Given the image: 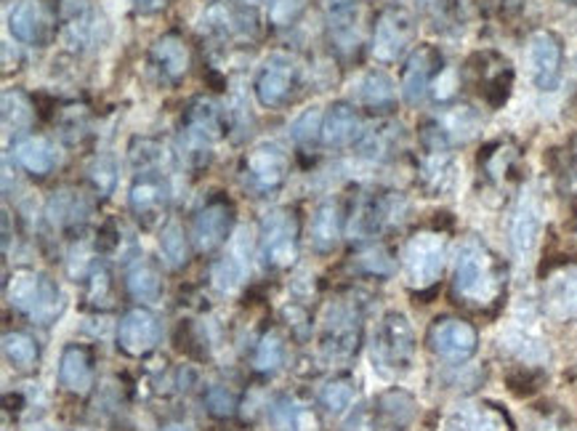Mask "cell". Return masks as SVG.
Segmentation results:
<instances>
[{
	"mask_svg": "<svg viewBox=\"0 0 577 431\" xmlns=\"http://www.w3.org/2000/svg\"><path fill=\"white\" fill-rule=\"evenodd\" d=\"M354 264H357V269H362L365 274H373V278H388V274H394V269H397L392 255H388L386 248L381 245H373L367 248V251H362L357 259H354Z\"/></svg>",
	"mask_w": 577,
	"mask_h": 431,
	"instance_id": "f35d334b",
	"label": "cell"
},
{
	"mask_svg": "<svg viewBox=\"0 0 577 431\" xmlns=\"http://www.w3.org/2000/svg\"><path fill=\"white\" fill-rule=\"evenodd\" d=\"M421 181L432 194L447 192L455 184V160L447 150H428L421 166Z\"/></svg>",
	"mask_w": 577,
	"mask_h": 431,
	"instance_id": "83f0119b",
	"label": "cell"
},
{
	"mask_svg": "<svg viewBox=\"0 0 577 431\" xmlns=\"http://www.w3.org/2000/svg\"><path fill=\"white\" fill-rule=\"evenodd\" d=\"M327 6V17L331 22H335L338 30H348L357 17V0H325Z\"/></svg>",
	"mask_w": 577,
	"mask_h": 431,
	"instance_id": "ee69618b",
	"label": "cell"
},
{
	"mask_svg": "<svg viewBox=\"0 0 577 431\" xmlns=\"http://www.w3.org/2000/svg\"><path fill=\"white\" fill-rule=\"evenodd\" d=\"M543 312L554 322L577 320V267L556 269L551 278L543 285Z\"/></svg>",
	"mask_w": 577,
	"mask_h": 431,
	"instance_id": "2e32d148",
	"label": "cell"
},
{
	"mask_svg": "<svg viewBox=\"0 0 577 431\" xmlns=\"http://www.w3.org/2000/svg\"><path fill=\"white\" fill-rule=\"evenodd\" d=\"M354 394H357V387H354V381L348 379V375H338V379L327 381L325 387H322L320 402H322V408L327 410V413L341 415L344 410L352 408Z\"/></svg>",
	"mask_w": 577,
	"mask_h": 431,
	"instance_id": "836d02e7",
	"label": "cell"
},
{
	"mask_svg": "<svg viewBox=\"0 0 577 431\" xmlns=\"http://www.w3.org/2000/svg\"><path fill=\"white\" fill-rule=\"evenodd\" d=\"M160 251H163L168 267H186V261H190V242H186V234L179 221H168L165 224L163 234H160Z\"/></svg>",
	"mask_w": 577,
	"mask_h": 431,
	"instance_id": "d6a6232c",
	"label": "cell"
},
{
	"mask_svg": "<svg viewBox=\"0 0 577 431\" xmlns=\"http://www.w3.org/2000/svg\"><path fill=\"white\" fill-rule=\"evenodd\" d=\"M6 301L38 325H51L64 312V295L59 285L36 269H17L6 280Z\"/></svg>",
	"mask_w": 577,
	"mask_h": 431,
	"instance_id": "7a4b0ae2",
	"label": "cell"
},
{
	"mask_svg": "<svg viewBox=\"0 0 577 431\" xmlns=\"http://www.w3.org/2000/svg\"><path fill=\"white\" fill-rule=\"evenodd\" d=\"M415 36L413 17L402 9H388L381 13L373 32V53L381 62H397L411 49Z\"/></svg>",
	"mask_w": 577,
	"mask_h": 431,
	"instance_id": "7c38bea8",
	"label": "cell"
},
{
	"mask_svg": "<svg viewBox=\"0 0 577 431\" xmlns=\"http://www.w3.org/2000/svg\"><path fill=\"white\" fill-rule=\"evenodd\" d=\"M181 131H184L186 154H190V158H194V154L207 158L213 141L221 137L219 104L213 102V99H205V97L194 99V102L186 107L184 126H181Z\"/></svg>",
	"mask_w": 577,
	"mask_h": 431,
	"instance_id": "8fae6325",
	"label": "cell"
},
{
	"mask_svg": "<svg viewBox=\"0 0 577 431\" xmlns=\"http://www.w3.org/2000/svg\"><path fill=\"white\" fill-rule=\"evenodd\" d=\"M152 59L158 64V70L163 72L168 80L179 83L181 78L190 72V49L179 36H163L154 40L152 46Z\"/></svg>",
	"mask_w": 577,
	"mask_h": 431,
	"instance_id": "484cf974",
	"label": "cell"
},
{
	"mask_svg": "<svg viewBox=\"0 0 577 431\" xmlns=\"http://www.w3.org/2000/svg\"><path fill=\"white\" fill-rule=\"evenodd\" d=\"M168 181L160 177L158 171H139V177L133 179L131 192H129V206L133 216L142 221L144 227H154L163 219L168 208Z\"/></svg>",
	"mask_w": 577,
	"mask_h": 431,
	"instance_id": "9a60e30c",
	"label": "cell"
},
{
	"mask_svg": "<svg viewBox=\"0 0 577 431\" xmlns=\"http://www.w3.org/2000/svg\"><path fill=\"white\" fill-rule=\"evenodd\" d=\"M399 126H378L373 131H365L360 137V154L373 160H384L386 154H392L394 144H397Z\"/></svg>",
	"mask_w": 577,
	"mask_h": 431,
	"instance_id": "e575fe53",
	"label": "cell"
},
{
	"mask_svg": "<svg viewBox=\"0 0 577 431\" xmlns=\"http://www.w3.org/2000/svg\"><path fill=\"white\" fill-rule=\"evenodd\" d=\"M205 402L213 415L226 419V415H232L234 408H237V394H234L230 387H211L205 394Z\"/></svg>",
	"mask_w": 577,
	"mask_h": 431,
	"instance_id": "b9f144b4",
	"label": "cell"
},
{
	"mask_svg": "<svg viewBox=\"0 0 577 431\" xmlns=\"http://www.w3.org/2000/svg\"><path fill=\"white\" fill-rule=\"evenodd\" d=\"M125 288L136 301H158L163 295V280H160L158 267L146 259H136L125 274Z\"/></svg>",
	"mask_w": 577,
	"mask_h": 431,
	"instance_id": "4dcf8cb0",
	"label": "cell"
},
{
	"mask_svg": "<svg viewBox=\"0 0 577 431\" xmlns=\"http://www.w3.org/2000/svg\"><path fill=\"white\" fill-rule=\"evenodd\" d=\"M287 177V154L280 144L274 141H264V144L253 147L247 152L243 163V181L247 190L266 194L277 187H283Z\"/></svg>",
	"mask_w": 577,
	"mask_h": 431,
	"instance_id": "ba28073f",
	"label": "cell"
},
{
	"mask_svg": "<svg viewBox=\"0 0 577 431\" xmlns=\"http://www.w3.org/2000/svg\"><path fill=\"white\" fill-rule=\"evenodd\" d=\"M378 410L392 423H407L415 413V402H413V397L405 392H386L378 400Z\"/></svg>",
	"mask_w": 577,
	"mask_h": 431,
	"instance_id": "ab89813d",
	"label": "cell"
},
{
	"mask_svg": "<svg viewBox=\"0 0 577 431\" xmlns=\"http://www.w3.org/2000/svg\"><path fill=\"white\" fill-rule=\"evenodd\" d=\"M341 229H344V219H341V206L335 200H325L317 208L312 221V242L320 253L333 251L341 240Z\"/></svg>",
	"mask_w": 577,
	"mask_h": 431,
	"instance_id": "4316f807",
	"label": "cell"
},
{
	"mask_svg": "<svg viewBox=\"0 0 577 431\" xmlns=\"http://www.w3.org/2000/svg\"><path fill=\"white\" fill-rule=\"evenodd\" d=\"M295 80H298V67L291 57L285 53H272L264 64H261L256 76V99L266 110H277L283 107L295 89Z\"/></svg>",
	"mask_w": 577,
	"mask_h": 431,
	"instance_id": "30bf717a",
	"label": "cell"
},
{
	"mask_svg": "<svg viewBox=\"0 0 577 431\" xmlns=\"http://www.w3.org/2000/svg\"><path fill=\"white\" fill-rule=\"evenodd\" d=\"M476 347H479V335H476V328L472 322L466 320L442 318L428 330V349L439 360L453 362V365L472 360L476 354Z\"/></svg>",
	"mask_w": 577,
	"mask_h": 431,
	"instance_id": "52a82bcc",
	"label": "cell"
},
{
	"mask_svg": "<svg viewBox=\"0 0 577 431\" xmlns=\"http://www.w3.org/2000/svg\"><path fill=\"white\" fill-rule=\"evenodd\" d=\"M394 211H397L394 194H367L354 211L348 229H352L354 238H375L392 221Z\"/></svg>",
	"mask_w": 577,
	"mask_h": 431,
	"instance_id": "ffe728a7",
	"label": "cell"
},
{
	"mask_svg": "<svg viewBox=\"0 0 577 431\" xmlns=\"http://www.w3.org/2000/svg\"><path fill=\"white\" fill-rule=\"evenodd\" d=\"M270 423L274 431H317L320 419L306 402L295 400L291 394L277 397L270 405Z\"/></svg>",
	"mask_w": 577,
	"mask_h": 431,
	"instance_id": "7402d4cb",
	"label": "cell"
},
{
	"mask_svg": "<svg viewBox=\"0 0 577 431\" xmlns=\"http://www.w3.org/2000/svg\"><path fill=\"white\" fill-rule=\"evenodd\" d=\"M308 0H272L270 22L274 27H291L306 9Z\"/></svg>",
	"mask_w": 577,
	"mask_h": 431,
	"instance_id": "7bdbcfd3",
	"label": "cell"
},
{
	"mask_svg": "<svg viewBox=\"0 0 577 431\" xmlns=\"http://www.w3.org/2000/svg\"><path fill=\"white\" fill-rule=\"evenodd\" d=\"M261 261L270 269H287L298 259V221L293 211H274L261 227Z\"/></svg>",
	"mask_w": 577,
	"mask_h": 431,
	"instance_id": "5b68a950",
	"label": "cell"
},
{
	"mask_svg": "<svg viewBox=\"0 0 577 431\" xmlns=\"http://www.w3.org/2000/svg\"><path fill=\"white\" fill-rule=\"evenodd\" d=\"M163 431H194L190 423H168Z\"/></svg>",
	"mask_w": 577,
	"mask_h": 431,
	"instance_id": "c3c4849f",
	"label": "cell"
},
{
	"mask_svg": "<svg viewBox=\"0 0 577 431\" xmlns=\"http://www.w3.org/2000/svg\"><path fill=\"white\" fill-rule=\"evenodd\" d=\"M447 261V238L434 229L415 232L402 251V269H405L407 285L426 291L439 282Z\"/></svg>",
	"mask_w": 577,
	"mask_h": 431,
	"instance_id": "277c9868",
	"label": "cell"
},
{
	"mask_svg": "<svg viewBox=\"0 0 577 431\" xmlns=\"http://www.w3.org/2000/svg\"><path fill=\"white\" fill-rule=\"evenodd\" d=\"M362 339V312L357 304L331 307L322 333V352L331 360H352Z\"/></svg>",
	"mask_w": 577,
	"mask_h": 431,
	"instance_id": "8992f818",
	"label": "cell"
},
{
	"mask_svg": "<svg viewBox=\"0 0 577 431\" xmlns=\"http://www.w3.org/2000/svg\"><path fill=\"white\" fill-rule=\"evenodd\" d=\"M91 177L97 181L99 190L112 192V187H115V163H112L110 158L97 160V166L91 168Z\"/></svg>",
	"mask_w": 577,
	"mask_h": 431,
	"instance_id": "f6af8a7d",
	"label": "cell"
},
{
	"mask_svg": "<svg viewBox=\"0 0 577 431\" xmlns=\"http://www.w3.org/2000/svg\"><path fill=\"white\" fill-rule=\"evenodd\" d=\"M160 339H163V325H160L158 314L144 307L125 312L118 325V347L129 357L150 354Z\"/></svg>",
	"mask_w": 577,
	"mask_h": 431,
	"instance_id": "5bb4252c",
	"label": "cell"
},
{
	"mask_svg": "<svg viewBox=\"0 0 577 431\" xmlns=\"http://www.w3.org/2000/svg\"><path fill=\"white\" fill-rule=\"evenodd\" d=\"M421 9H424L436 24H445L453 19L455 0H421Z\"/></svg>",
	"mask_w": 577,
	"mask_h": 431,
	"instance_id": "bcb514c9",
	"label": "cell"
},
{
	"mask_svg": "<svg viewBox=\"0 0 577 431\" xmlns=\"http://www.w3.org/2000/svg\"><path fill=\"white\" fill-rule=\"evenodd\" d=\"M283 360L285 343L280 339L277 330H270V333L259 341L256 354H253V368H256L259 373H274V370L283 365Z\"/></svg>",
	"mask_w": 577,
	"mask_h": 431,
	"instance_id": "8d00e7d4",
	"label": "cell"
},
{
	"mask_svg": "<svg viewBox=\"0 0 577 431\" xmlns=\"http://www.w3.org/2000/svg\"><path fill=\"white\" fill-rule=\"evenodd\" d=\"M85 213H89V203H85L78 192H59V194H53L51 203H49L51 221L59 227L75 224L80 216H85Z\"/></svg>",
	"mask_w": 577,
	"mask_h": 431,
	"instance_id": "d590c367",
	"label": "cell"
},
{
	"mask_svg": "<svg viewBox=\"0 0 577 431\" xmlns=\"http://www.w3.org/2000/svg\"><path fill=\"white\" fill-rule=\"evenodd\" d=\"M439 51L432 49V46H424V49H418L407 59L405 78H402V97H405L407 104H418L426 97L428 86H432L434 76L439 72Z\"/></svg>",
	"mask_w": 577,
	"mask_h": 431,
	"instance_id": "d6986e66",
	"label": "cell"
},
{
	"mask_svg": "<svg viewBox=\"0 0 577 431\" xmlns=\"http://www.w3.org/2000/svg\"><path fill=\"white\" fill-rule=\"evenodd\" d=\"M322 120L325 118H322L317 107H312V110H306L295 120L291 128V137L298 141V144H312V141H317V137H322Z\"/></svg>",
	"mask_w": 577,
	"mask_h": 431,
	"instance_id": "60d3db41",
	"label": "cell"
},
{
	"mask_svg": "<svg viewBox=\"0 0 577 431\" xmlns=\"http://www.w3.org/2000/svg\"><path fill=\"white\" fill-rule=\"evenodd\" d=\"M243 3H251V6H256V3H264V0H243Z\"/></svg>",
	"mask_w": 577,
	"mask_h": 431,
	"instance_id": "681fc988",
	"label": "cell"
},
{
	"mask_svg": "<svg viewBox=\"0 0 577 431\" xmlns=\"http://www.w3.org/2000/svg\"><path fill=\"white\" fill-rule=\"evenodd\" d=\"M133 9L139 13H158L165 9V0H133Z\"/></svg>",
	"mask_w": 577,
	"mask_h": 431,
	"instance_id": "7dc6e473",
	"label": "cell"
},
{
	"mask_svg": "<svg viewBox=\"0 0 577 431\" xmlns=\"http://www.w3.org/2000/svg\"><path fill=\"white\" fill-rule=\"evenodd\" d=\"M3 354L17 370H32L40 357V349L32 335L22 333V330H9L3 335Z\"/></svg>",
	"mask_w": 577,
	"mask_h": 431,
	"instance_id": "1f68e13d",
	"label": "cell"
},
{
	"mask_svg": "<svg viewBox=\"0 0 577 431\" xmlns=\"http://www.w3.org/2000/svg\"><path fill=\"white\" fill-rule=\"evenodd\" d=\"M57 9L51 0H17L9 13V30L19 43L45 46L53 36Z\"/></svg>",
	"mask_w": 577,
	"mask_h": 431,
	"instance_id": "9c48e42d",
	"label": "cell"
},
{
	"mask_svg": "<svg viewBox=\"0 0 577 431\" xmlns=\"http://www.w3.org/2000/svg\"><path fill=\"white\" fill-rule=\"evenodd\" d=\"M415 357V330L402 312H388L373 335V362L384 375L411 370Z\"/></svg>",
	"mask_w": 577,
	"mask_h": 431,
	"instance_id": "3957f363",
	"label": "cell"
},
{
	"mask_svg": "<svg viewBox=\"0 0 577 431\" xmlns=\"http://www.w3.org/2000/svg\"><path fill=\"white\" fill-rule=\"evenodd\" d=\"M3 123L13 131H27L32 126V104L22 91L3 93Z\"/></svg>",
	"mask_w": 577,
	"mask_h": 431,
	"instance_id": "74e56055",
	"label": "cell"
},
{
	"mask_svg": "<svg viewBox=\"0 0 577 431\" xmlns=\"http://www.w3.org/2000/svg\"><path fill=\"white\" fill-rule=\"evenodd\" d=\"M247 255L243 251V240L234 245V251L230 255H224V259H219L216 264L211 269V282L213 288L221 293H234L240 285H243V278L247 272Z\"/></svg>",
	"mask_w": 577,
	"mask_h": 431,
	"instance_id": "f1b7e54d",
	"label": "cell"
},
{
	"mask_svg": "<svg viewBox=\"0 0 577 431\" xmlns=\"http://www.w3.org/2000/svg\"><path fill=\"white\" fill-rule=\"evenodd\" d=\"M445 431H514V421L493 402H466L447 415Z\"/></svg>",
	"mask_w": 577,
	"mask_h": 431,
	"instance_id": "e0dca14e",
	"label": "cell"
},
{
	"mask_svg": "<svg viewBox=\"0 0 577 431\" xmlns=\"http://www.w3.org/2000/svg\"><path fill=\"white\" fill-rule=\"evenodd\" d=\"M503 293H506V267L485 240L468 234L455 255V301L474 312H489L500 304Z\"/></svg>",
	"mask_w": 577,
	"mask_h": 431,
	"instance_id": "6da1fadb",
	"label": "cell"
},
{
	"mask_svg": "<svg viewBox=\"0 0 577 431\" xmlns=\"http://www.w3.org/2000/svg\"><path fill=\"white\" fill-rule=\"evenodd\" d=\"M540 229L543 219L538 203L535 200H522L512 219V251L516 259L527 261L533 255L535 248H538Z\"/></svg>",
	"mask_w": 577,
	"mask_h": 431,
	"instance_id": "44dd1931",
	"label": "cell"
},
{
	"mask_svg": "<svg viewBox=\"0 0 577 431\" xmlns=\"http://www.w3.org/2000/svg\"><path fill=\"white\" fill-rule=\"evenodd\" d=\"M561 59H565V49H561V40L556 38L554 32L540 30L529 38V76H533L535 86H538L540 91H554L556 86H559Z\"/></svg>",
	"mask_w": 577,
	"mask_h": 431,
	"instance_id": "4fadbf2b",
	"label": "cell"
},
{
	"mask_svg": "<svg viewBox=\"0 0 577 431\" xmlns=\"http://www.w3.org/2000/svg\"><path fill=\"white\" fill-rule=\"evenodd\" d=\"M357 99L360 104L371 107V110H388V107H394V102H397L394 80L381 70L367 72L357 83Z\"/></svg>",
	"mask_w": 577,
	"mask_h": 431,
	"instance_id": "f546056e",
	"label": "cell"
},
{
	"mask_svg": "<svg viewBox=\"0 0 577 431\" xmlns=\"http://www.w3.org/2000/svg\"><path fill=\"white\" fill-rule=\"evenodd\" d=\"M59 383L72 394H85L93 387L91 354L83 347H67L59 360Z\"/></svg>",
	"mask_w": 577,
	"mask_h": 431,
	"instance_id": "cb8c5ba5",
	"label": "cell"
},
{
	"mask_svg": "<svg viewBox=\"0 0 577 431\" xmlns=\"http://www.w3.org/2000/svg\"><path fill=\"white\" fill-rule=\"evenodd\" d=\"M13 158L19 160L24 171L36 173V177H45L59 163V150L45 137H24L13 144Z\"/></svg>",
	"mask_w": 577,
	"mask_h": 431,
	"instance_id": "d4e9b609",
	"label": "cell"
},
{
	"mask_svg": "<svg viewBox=\"0 0 577 431\" xmlns=\"http://www.w3.org/2000/svg\"><path fill=\"white\" fill-rule=\"evenodd\" d=\"M232 219H234L232 206L226 203L205 206L203 211L198 213V219H194V227H192L194 245H198L203 253L216 251V248L224 245V240L230 238Z\"/></svg>",
	"mask_w": 577,
	"mask_h": 431,
	"instance_id": "ac0fdd59",
	"label": "cell"
},
{
	"mask_svg": "<svg viewBox=\"0 0 577 431\" xmlns=\"http://www.w3.org/2000/svg\"><path fill=\"white\" fill-rule=\"evenodd\" d=\"M360 114L354 112L352 104H333L322 120V144L325 147H346L354 139H360Z\"/></svg>",
	"mask_w": 577,
	"mask_h": 431,
	"instance_id": "603a6c76",
	"label": "cell"
}]
</instances>
